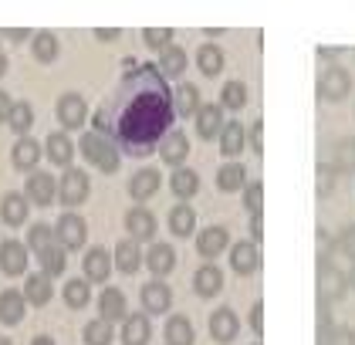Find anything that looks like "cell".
Here are the masks:
<instances>
[{"instance_id":"62","label":"cell","mask_w":355,"mask_h":345,"mask_svg":"<svg viewBox=\"0 0 355 345\" xmlns=\"http://www.w3.org/2000/svg\"><path fill=\"white\" fill-rule=\"evenodd\" d=\"M0 37H3V34H0Z\"/></svg>"},{"instance_id":"49","label":"cell","mask_w":355,"mask_h":345,"mask_svg":"<svg viewBox=\"0 0 355 345\" xmlns=\"http://www.w3.org/2000/svg\"><path fill=\"white\" fill-rule=\"evenodd\" d=\"M244 207L250 210V217L264 210V186L261 183H247L244 186Z\"/></svg>"},{"instance_id":"19","label":"cell","mask_w":355,"mask_h":345,"mask_svg":"<svg viewBox=\"0 0 355 345\" xmlns=\"http://www.w3.org/2000/svg\"><path fill=\"white\" fill-rule=\"evenodd\" d=\"M112 261H115V271H122V274H136L139 264H142V251H139V240L125 237L115 244V254H112Z\"/></svg>"},{"instance_id":"57","label":"cell","mask_w":355,"mask_h":345,"mask_svg":"<svg viewBox=\"0 0 355 345\" xmlns=\"http://www.w3.org/2000/svg\"><path fill=\"white\" fill-rule=\"evenodd\" d=\"M318 54L322 58H338V48H318Z\"/></svg>"},{"instance_id":"32","label":"cell","mask_w":355,"mask_h":345,"mask_svg":"<svg viewBox=\"0 0 355 345\" xmlns=\"http://www.w3.org/2000/svg\"><path fill=\"white\" fill-rule=\"evenodd\" d=\"M247 146V129L241 122H227L223 133H220V153L223 156H241Z\"/></svg>"},{"instance_id":"34","label":"cell","mask_w":355,"mask_h":345,"mask_svg":"<svg viewBox=\"0 0 355 345\" xmlns=\"http://www.w3.org/2000/svg\"><path fill=\"white\" fill-rule=\"evenodd\" d=\"M169 230L176 237H190L193 230H196V210H193L190 203H176L169 210Z\"/></svg>"},{"instance_id":"46","label":"cell","mask_w":355,"mask_h":345,"mask_svg":"<svg viewBox=\"0 0 355 345\" xmlns=\"http://www.w3.org/2000/svg\"><path fill=\"white\" fill-rule=\"evenodd\" d=\"M318 345H355V332L349 325H331L325 332H318Z\"/></svg>"},{"instance_id":"35","label":"cell","mask_w":355,"mask_h":345,"mask_svg":"<svg viewBox=\"0 0 355 345\" xmlns=\"http://www.w3.org/2000/svg\"><path fill=\"white\" fill-rule=\"evenodd\" d=\"M217 186L223 190V193H237V190H244L247 186V169L241 166V162H227V166H220Z\"/></svg>"},{"instance_id":"53","label":"cell","mask_w":355,"mask_h":345,"mask_svg":"<svg viewBox=\"0 0 355 345\" xmlns=\"http://www.w3.org/2000/svg\"><path fill=\"white\" fill-rule=\"evenodd\" d=\"M10 108H14V102H10V95L0 88V122H7L10 119Z\"/></svg>"},{"instance_id":"26","label":"cell","mask_w":355,"mask_h":345,"mask_svg":"<svg viewBox=\"0 0 355 345\" xmlns=\"http://www.w3.org/2000/svg\"><path fill=\"white\" fill-rule=\"evenodd\" d=\"M146 267L156 274V278H166L173 267H176V251L169 244H153L149 254H146Z\"/></svg>"},{"instance_id":"9","label":"cell","mask_w":355,"mask_h":345,"mask_svg":"<svg viewBox=\"0 0 355 345\" xmlns=\"http://www.w3.org/2000/svg\"><path fill=\"white\" fill-rule=\"evenodd\" d=\"M0 271L7 278H17L28 271V247L21 240H3L0 244Z\"/></svg>"},{"instance_id":"28","label":"cell","mask_w":355,"mask_h":345,"mask_svg":"<svg viewBox=\"0 0 355 345\" xmlns=\"http://www.w3.org/2000/svg\"><path fill=\"white\" fill-rule=\"evenodd\" d=\"M166 345H193L196 342V332H193V321L187 315H173L166 321V332H163Z\"/></svg>"},{"instance_id":"6","label":"cell","mask_w":355,"mask_h":345,"mask_svg":"<svg viewBox=\"0 0 355 345\" xmlns=\"http://www.w3.org/2000/svg\"><path fill=\"white\" fill-rule=\"evenodd\" d=\"M55 237L64 251H82L85 247V237H88V224H85L78 213H61L55 224Z\"/></svg>"},{"instance_id":"31","label":"cell","mask_w":355,"mask_h":345,"mask_svg":"<svg viewBox=\"0 0 355 345\" xmlns=\"http://www.w3.org/2000/svg\"><path fill=\"white\" fill-rule=\"evenodd\" d=\"M173 106H176V115H183V119H190L200 112V92H196V85L190 81H183V85H176V92H173Z\"/></svg>"},{"instance_id":"52","label":"cell","mask_w":355,"mask_h":345,"mask_svg":"<svg viewBox=\"0 0 355 345\" xmlns=\"http://www.w3.org/2000/svg\"><path fill=\"white\" fill-rule=\"evenodd\" d=\"M250 240H254V244H261V240H264V220H261V213H254V217H250Z\"/></svg>"},{"instance_id":"16","label":"cell","mask_w":355,"mask_h":345,"mask_svg":"<svg viewBox=\"0 0 355 345\" xmlns=\"http://www.w3.org/2000/svg\"><path fill=\"white\" fill-rule=\"evenodd\" d=\"M125 230H129L132 240H153L156 237V217L146 207H132L125 213Z\"/></svg>"},{"instance_id":"45","label":"cell","mask_w":355,"mask_h":345,"mask_svg":"<svg viewBox=\"0 0 355 345\" xmlns=\"http://www.w3.org/2000/svg\"><path fill=\"white\" fill-rule=\"evenodd\" d=\"M220 102H223V108H244L247 106V85L244 81H227L223 92H220Z\"/></svg>"},{"instance_id":"14","label":"cell","mask_w":355,"mask_h":345,"mask_svg":"<svg viewBox=\"0 0 355 345\" xmlns=\"http://www.w3.org/2000/svg\"><path fill=\"white\" fill-rule=\"evenodd\" d=\"M41 156H44V146L37 142V139H17L14 142V149H10V162L17 166V169H24V173H34V166L41 162Z\"/></svg>"},{"instance_id":"30","label":"cell","mask_w":355,"mask_h":345,"mask_svg":"<svg viewBox=\"0 0 355 345\" xmlns=\"http://www.w3.org/2000/svg\"><path fill=\"white\" fill-rule=\"evenodd\" d=\"M61 51V44H58V34L55 31H41V34H34L31 37V54H34V61H41V65H51Z\"/></svg>"},{"instance_id":"29","label":"cell","mask_w":355,"mask_h":345,"mask_svg":"<svg viewBox=\"0 0 355 345\" xmlns=\"http://www.w3.org/2000/svg\"><path fill=\"white\" fill-rule=\"evenodd\" d=\"M331 166L342 173V176H352L355 173V135H345L331 146Z\"/></svg>"},{"instance_id":"43","label":"cell","mask_w":355,"mask_h":345,"mask_svg":"<svg viewBox=\"0 0 355 345\" xmlns=\"http://www.w3.org/2000/svg\"><path fill=\"white\" fill-rule=\"evenodd\" d=\"M82 339H85V345H112V321L92 319L85 325Z\"/></svg>"},{"instance_id":"7","label":"cell","mask_w":355,"mask_h":345,"mask_svg":"<svg viewBox=\"0 0 355 345\" xmlns=\"http://www.w3.org/2000/svg\"><path fill=\"white\" fill-rule=\"evenodd\" d=\"M24 196H28V203L34 207H51L58 200V180L51 173H31L28 183H24Z\"/></svg>"},{"instance_id":"39","label":"cell","mask_w":355,"mask_h":345,"mask_svg":"<svg viewBox=\"0 0 355 345\" xmlns=\"http://www.w3.org/2000/svg\"><path fill=\"white\" fill-rule=\"evenodd\" d=\"M31 126H34V108H31L28 102H14V108H10V119H7V129L24 139Z\"/></svg>"},{"instance_id":"37","label":"cell","mask_w":355,"mask_h":345,"mask_svg":"<svg viewBox=\"0 0 355 345\" xmlns=\"http://www.w3.org/2000/svg\"><path fill=\"white\" fill-rule=\"evenodd\" d=\"M196 68L207 75V78H214L223 71V48L217 44H203L200 51H196Z\"/></svg>"},{"instance_id":"40","label":"cell","mask_w":355,"mask_h":345,"mask_svg":"<svg viewBox=\"0 0 355 345\" xmlns=\"http://www.w3.org/2000/svg\"><path fill=\"white\" fill-rule=\"evenodd\" d=\"M55 244H58L55 227H48V224H34V227L28 230V247L37 254V258H41L48 247H55Z\"/></svg>"},{"instance_id":"61","label":"cell","mask_w":355,"mask_h":345,"mask_svg":"<svg viewBox=\"0 0 355 345\" xmlns=\"http://www.w3.org/2000/svg\"><path fill=\"white\" fill-rule=\"evenodd\" d=\"M254 345H261V342H254Z\"/></svg>"},{"instance_id":"15","label":"cell","mask_w":355,"mask_h":345,"mask_svg":"<svg viewBox=\"0 0 355 345\" xmlns=\"http://www.w3.org/2000/svg\"><path fill=\"white\" fill-rule=\"evenodd\" d=\"M230 267H234L237 274H254V271L261 267V251H257V244H254V240L234 244V247H230Z\"/></svg>"},{"instance_id":"4","label":"cell","mask_w":355,"mask_h":345,"mask_svg":"<svg viewBox=\"0 0 355 345\" xmlns=\"http://www.w3.org/2000/svg\"><path fill=\"white\" fill-rule=\"evenodd\" d=\"M349 92H352V75L342 65H328L325 71L318 75V99L342 102V99H349Z\"/></svg>"},{"instance_id":"3","label":"cell","mask_w":355,"mask_h":345,"mask_svg":"<svg viewBox=\"0 0 355 345\" xmlns=\"http://www.w3.org/2000/svg\"><path fill=\"white\" fill-rule=\"evenodd\" d=\"M349 292V274H342L338 267L328 261V254H318V298L322 301H338Z\"/></svg>"},{"instance_id":"50","label":"cell","mask_w":355,"mask_h":345,"mask_svg":"<svg viewBox=\"0 0 355 345\" xmlns=\"http://www.w3.org/2000/svg\"><path fill=\"white\" fill-rule=\"evenodd\" d=\"M250 146H254V153H264V122L261 119L250 126Z\"/></svg>"},{"instance_id":"54","label":"cell","mask_w":355,"mask_h":345,"mask_svg":"<svg viewBox=\"0 0 355 345\" xmlns=\"http://www.w3.org/2000/svg\"><path fill=\"white\" fill-rule=\"evenodd\" d=\"M95 37H98V41H115V37H119V31H109V27H102V31H95Z\"/></svg>"},{"instance_id":"20","label":"cell","mask_w":355,"mask_h":345,"mask_svg":"<svg viewBox=\"0 0 355 345\" xmlns=\"http://www.w3.org/2000/svg\"><path fill=\"white\" fill-rule=\"evenodd\" d=\"M28 207L31 203L24 193H3V200H0V220L7 227H21L28 220Z\"/></svg>"},{"instance_id":"2","label":"cell","mask_w":355,"mask_h":345,"mask_svg":"<svg viewBox=\"0 0 355 345\" xmlns=\"http://www.w3.org/2000/svg\"><path fill=\"white\" fill-rule=\"evenodd\" d=\"M78 149H82V156L95 169H102V173H115L119 166H122V156H119V146L112 142L109 135H102L98 129H88L82 135V142H78Z\"/></svg>"},{"instance_id":"36","label":"cell","mask_w":355,"mask_h":345,"mask_svg":"<svg viewBox=\"0 0 355 345\" xmlns=\"http://www.w3.org/2000/svg\"><path fill=\"white\" fill-rule=\"evenodd\" d=\"M159 71H163V78H180V75H187V51L183 48H166L159 54Z\"/></svg>"},{"instance_id":"51","label":"cell","mask_w":355,"mask_h":345,"mask_svg":"<svg viewBox=\"0 0 355 345\" xmlns=\"http://www.w3.org/2000/svg\"><path fill=\"white\" fill-rule=\"evenodd\" d=\"M250 328H254V335L264 332V305L261 301H254V308H250Z\"/></svg>"},{"instance_id":"25","label":"cell","mask_w":355,"mask_h":345,"mask_svg":"<svg viewBox=\"0 0 355 345\" xmlns=\"http://www.w3.org/2000/svg\"><path fill=\"white\" fill-rule=\"evenodd\" d=\"M159 169H139L136 176L129 180V193H132V200H149V196H156L159 193Z\"/></svg>"},{"instance_id":"13","label":"cell","mask_w":355,"mask_h":345,"mask_svg":"<svg viewBox=\"0 0 355 345\" xmlns=\"http://www.w3.org/2000/svg\"><path fill=\"white\" fill-rule=\"evenodd\" d=\"M159 156H163L166 166L183 169V162H187V156H190V139H187V133L173 129V133L163 139V146H159Z\"/></svg>"},{"instance_id":"22","label":"cell","mask_w":355,"mask_h":345,"mask_svg":"<svg viewBox=\"0 0 355 345\" xmlns=\"http://www.w3.org/2000/svg\"><path fill=\"white\" fill-rule=\"evenodd\" d=\"M24 312H28V298L21 292H0V321L3 325H21L24 321Z\"/></svg>"},{"instance_id":"41","label":"cell","mask_w":355,"mask_h":345,"mask_svg":"<svg viewBox=\"0 0 355 345\" xmlns=\"http://www.w3.org/2000/svg\"><path fill=\"white\" fill-rule=\"evenodd\" d=\"M88 285H92V281H85V278H75V281H68V285H64V305H68V308H75V312H78V308H85V305H88V298H92V288H88Z\"/></svg>"},{"instance_id":"11","label":"cell","mask_w":355,"mask_h":345,"mask_svg":"<svg viewBox=\"0 0 355 345\" xmlns=\"http://www.w3.org/2000/svg\"><path fill=\"white\" fill-rule=\"evenodd\" d=\"M85 281H109V274H112V267H115V261H112V254L105 251V247H92L88 254H85Z\"/></svg>"},{"instance_id":"47","label":"cell","mask_w":355,"mask_h":345,"mask_svg":"<svg viewBox=\"0 0 355 345\" xmlns=\"http://www.w3.org/2000/svg\"><path fill=\"white\" fill-rule=\"evenodd\" d=\"M142 37H146V44L153 48V51L163 54L166 48H173V31L169 27H149V31H142Z\"/></svg>"},{"instance_id":"24","label":"cell","mask_w":355,"mask_h":345,"mask_svg":"<svg viewBox=\"0 0 355 345\" xmlns=\"http://www.w3.org/2000/svg\"><path fill=\"white\" fill-rule=\"evenodd\" d=\"M149 339H153V325L142 312L122 321V345H149Z\"/></svg>"},{"instance_id":"55","label":"cell","mask_w":355,"mask_h":345,"mask_svg":"<svg viewBox=\"0 0 355 345\" xmlns=\"http://www.w3.org/2000/svg\"><path fill=\"white\" fill-rule=\"evenodd\" d=\"M7 37H10V41H28L31 34H28V31H21V27H17V31H7Z\"/></svg>"},{"instance_id":"59","label":"cell","mask_w":355,"mask_h":345,"mask_svg":"<svg viewBox=\"0 0 355 345\" xmlns=\"http://www.w3.org/2000/svg\"><path fill=\"white\" fill-rule=\"evenodd\" d=\"M349 288L355 292V264H352V271H349Z\"/></svg>"},{"instance_id":"21","label":"cell","mask_w":355,"mask_h":345,"mask_svg":"<svg viewBox=\"0 0 355 345\" xmlns=\"http://www.w3.org/2000/svg\"><path fill=\"white\" fill-rule=\"evenodd\" d=\"M44 156L55 162V166H68L71 169V160H75V142L64 133H51L44 139Z\"/></svg>"},{"instance_id":"56","label":"cell","mask_w":355,"mask_h":345,"mask_svg":"<svg viewBox=\"0 0 355 345\" xmlns=\"http://www.w3.org/2000/svg\"><path fill=\"white\" fill-rule=\"evenodd\" d=\"M31 345H55V339H51V335H37Z\"/></svg>"},{"instance_id":"44","label":"cell","mask_w":355,"mask_h":345,"mask_svg":"<svg viewBox=\"0 0 355 345\" xmlns=\"http://www.w3.org/2000/svg\"><path fill=\"white\" fill-rule=\"evenodd\" d=\"M335 180H338V169L331 162H318V169H315V190H318V196H331L335 193Z\"/></svg>"},{"instance_id":"8","label":"cell","mask_w":355,"mask_h":345,"mask_svg":"<svg viewBox=\"0 0 355 345\" xmlns=\"http://www.w3.org/2000/svg\"><path fill=\"white\" fill-rule=\"evenodd\" d=\"M55 115H58V122H61L64 129H82V126H85V115H88V106H85L82 95L68 92V95H61V99H58Z\"/></svg>"},{"instance_id":"5","label":"cell","mask_w":355,"mask_h":345,"mask_svg":"<svg viewBox=\"0 0 355 345\" xmlns=\"http://www.w3.org/2000/svg\"><path fill=\"white\" fill-rule=\"evenodd\" d=\"M88 193H92V180H88V173L85 169H64V176H61V183H58V200L64 203V207H78L88 200Z\"/></svg>"},{"instance_id":"18","label":"cell","mask_w":355,"mask_h":345,"mask_svg":"<svg viewBox=\"0 0 355 345\" xmlns=\"http://www.w3.org/2000/svg\"><path fill=\"white\" fill-rule=\"evenodd\" d=\"M223 108L214 106V102H207V106L196 112V135L200 139H217L220 133H223Z\"/></svg>"},{"instance_id":"17","label":"cell","mask_w":355,"mask_h":345,"mask_svg":"<svg viewBox=\"0 0 355 345\" xmlns=\"http://www.w3.org/2000/svg\"><path fill=\"white\" fill-rule=\"evenodd\" d=\"M193 292L200 294V298H214V294L223 292V271L217 264H203L196 267V274H193Z\"/></svg>"},{"instance_id":"60","label":"cell","mask_w":355,"mask_h":345,"mask_svg":"<svg viewBox=\"0 0 355 345\" xmlns=\"http://www.w3.org/2000/svg\"><path fill=\"white\" fill-rule=\"evenodd\" d=\"M0 345H14V342H10V339H0Z\"/></svg>"},{"instance_id":"10","label":"cell","mask_w":355,"mask_h":345,"mask_svg":"<svg viewBox=\"0 0 355 345\" xmlns=\"http://www.w3.org/2000/svg\"><path fill=\"white\" fill-rule=\"evenodd\" d=\"M237 332H241V319H237L230 308H217V312L210 315V339H214V342H220V345L234 342Z\"/></svg>"},{"instance_id":"12","label":"cell","mask_w":355,"mask_h":345,"mask_svg":"<svg viewBox=\"0 0 355 345\" xmlns=\"http://www.w3.org/2000/svg\"><path fill=\"white\" fill-rule=\"evenodd\" d=\"M139 298H142V308L149 315H163V312H169V305H173V292H169V285H163V281L142 285Z\"/></svg>"},{"instance_id":"1","label":"cell","mask_w":355,"mask_h":345,"mask_svg":"<svg viewBox=\"0 0 355 345\" xmlns=\"http://www.w3.org/2000/svg\"><path fill=\"white\" fill-rule=\"evenodd\" d=\"M173 92L159 65H139L95 112V129L109 135L125 156H149L173 133Z\"/></svg>"},{"instance_id":"48","label":"cell","mask_w":355,"mask_h":345,"mask_svg":"<svg viewBox=\"0 0 355 345\" xmlns=\"http://www.w3.org/2000/svg\"><path fill=\"white\" fill-rule=\"evenodd\" d=\"M335 251H338L345 261H352V264H355V224H352V227H345V230L335 237Z\"/></svg>"},{"instance_id":"38","label":"cell","mask_w":355,"mask_h":345,"mask_svg":"<svg viewBox=\"0 0 355 345\" xmlns=\"http://www.w3.org/2000/svg\"><path fill=\"white\" fill-rule=\"evenodd\" d=\"M169 190L180 196V200H190V196H196V190H200V176H196V169H176L173 173V180H169Z\"/></svg>"},{"instance_id":"58","label":"cell","mask_w":355,"mask_h":345,"mask_svg":"<svg viewBox=\"0 0 355 345\" xmlns=\"http://www.w3.org/2000/svg\"><path fill=\"white\" fill-rule=\"evenodd\" d=\"M3 75H7V54L0 51V78H3Z\"/></svg>"},{"instance_id":"23","label":"cell","mask_w":355,"mask_h":345,"mask_svg":"<svg viewBox=\"0 0 355 345\" xmlns=\"http://www.w3.org/2000/svg\"><path fill=\"white\" fill-rule=\"evenodd\" d=\"M227 244H230V234H227L223 227H207V230L196 237V251H200L207 261H214L217 254L227 251Z\"/></svg>"},{"instance_id":"33","label":"cell","mask_w":355,"mask_h":345,"mask_svg":"<svg viewBox=\"0 0 355 345\" xmlns=\"http://www.w3.org/2000/svg\"><path fill=\"white\" fill-rule=\"evenodd\" d=\"M98 312H102V319L105 321H125L129 315H125V294L119 292V288H105L102 292V298H98Z\"/></svg>"},{"instance_id":"27","label":"cell","mask_w":355,"mask_h":345,"mask_svg":"<svg viewBox=\"0 0 355 345\" xmlns=\"http://www.w3.org/2000/svg\"><path fill=\"white\" fill-rule=\"evenodd\" d=\"M51 278L44 274V271H37V274H31L28 281H24V298H28V305L34 308H41V305H48L51 301Z\"/></svg>"},{"instance_id":"42","label":"cell","mask_w":355,"mask_h":345,"mask_svg":"<svg viewBox=\"0 0 355 345\" xmlns=\"http://www.w3.org/2000/svg\"><path fill=\"white\" fill-rule=\"evenodd\" d=\"M41 271L48 274V278H58V274H64V267H68V258H64V247L61 244H55V247H48L41 258Z\"/></svg>"}]
</instances>
